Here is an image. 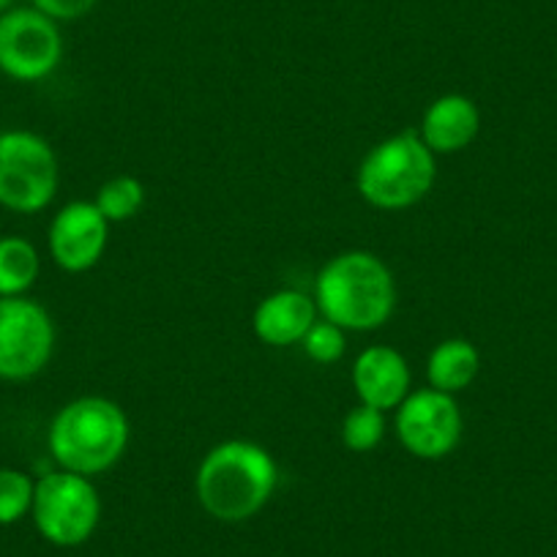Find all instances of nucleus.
I'll return each instance as SVG.
<instances>
[{
  "label": "nucleus",
  "instance_id": "nucleus-2",
  "mask_svg": "<svg viewBox=\"0 0 557 557\" xmlns=\"http://www.w3.org/2000/svg\"><path fill=\"white\" fill-rule=\"evenodd\" d=\"M314 304L339 329L377 331L396 307L394 273L372 251H342L318 273Z\"/></svg>",
  "mask_w": 557,
  "mask_h": 557
},
{
  "label": "nucleus",
  "instance_id": "nucleus-21",
  "mask_svg": "<svg viewBox=\"0 0 557 557\" xmlns=\"http://www.w3.org/2000/svg\"><path fill=\"white\" fill-rule=\"evenodd\" d=\"M14 7V0H0V14L3 12H9V9Z\"/></svg>",
  "mask_w": 557,
  "mask_h": 557
},
{
  "label": "nucleus",
  "instance_id": "nucleus-18",
  "mask_svg": "<svg viewBox=\"0 0 557 557\" xmlns=\"http://www.w3.org/2000/svg\"><path fill=\"white\" fill-rule=\"evenodd\" d=\"M36 484L28 473L0 468V524H14L34 508Z\"/></svg>",
  "mask_w": 557,
  "mask_h": 557
},
{
  "label": "nucleus",
  "instance_id": "nucleus-19",
  "mask_svg": "<svg viewBox=\"0 0 557 557\" xmlns=\"http://www.w3.org/2000/svg\"><path fill=\"white\" fill-rule=\"evenodd\" d=\"M304 352L309 356V361L320 363V367H329V363H336L342 356H345L347 347V331L339 329V325L329 323V320H314L312 329L307 331V336L301 339Z\"/></svg>",
  "mask_w": 557,
  "mask_h": 557
},
{
  "label": "nucleus",
  "instance_id": "nucleus-7",
  "mask_svg": "<svg viewBox=\"0 0 557 557\" xmlns=\"http://www.w3.org/2000/svg\"><path fill=\"white\" fill-rule=\"evenodd\" d=\"M55 325L30 298H0V377L30 380L50 363Z\"/></svg>",
  "mask_w": 557,
  "mask_h": 557
},
{
  "label": "nucleus",
  "instance_id": "nucleus-13",
  "mask_svg": "<svg viewBox=\"0 0 557 557\" xmlns=\"http://www.w3.org/2000/svg\"><path fill=\"white\" fill-rule=\"evenodd\" d=\"M318 304L314 298L298 290H276L260 301L255 309V334L271 347L301 345L307 331L318 320Z\"/></svg>",
  "mask_w": 557,
  "mask_h": 557
},
{
  "label": "nucleus",
  "instance_id": "nucleus-1",
  "mask_svg": "<svg viewBox=\"0 0 557 557\" xmlns=\"http://www.w3.org/2000/svg\"><path fill=\"white\" fill-rule=\"evenodd\" d=\"M278 484L271 454L251 441L213 446L197 468L195 490L200 506L219 522H246L265 508Z\"/></svg>",
  "mask_w": 557,
  "mask_h": 557
},
{
  "label": "nucleus",
  "instance_id": "nucleus-6",
  "mask_svg": "<svg viewBox=\"0 0 557 557\" xmlns=\"http://www.w3.org/2000/svg\"><path fill=\"white\" fill-rule=\"evenodd\" d=\"M30 513L50 544L79 546L99 528L101 497L88 475L55 470L36 481Z\"/></svg>",
  "mask_w": 557,
  "mask_h": 557
},
{
  "label": "nucleus",
  "instance_id": "nucleus-16",
  "mask_svg": "<svg viewBox=\"0 0 557 557\" xmlns=\"http://www.w3.org/2000/svg\"><path fill=\"white\" fill-rule=\"evenodd\" d=\"M94 206L110 224L128 222L146 206V186L134 175H115L99 186Z\"/></svg>",
  "mask_w": 557,
  "mask_h": 557
},
{
  "label": "nucleus",
  "instance_id": "nucleus-20",
  "mask_svg": "<svg viewBox=\"0 0 557 557\" xmlns=\"http://www.w3.org/2000/svg\"><path fill=\"white\" fill-rule=\"evenodd\" d=\"M96 3L99 0H34V9L55 23H69V20H79L94 12Z\"/></svg>",
  "mask_w": 557,
  "mask_h": 557
},
{
  "label": "nucleus",
  "instance_id": "nucleus-17",
  "mask_svg": "<svg viewBox=\"0 0 557 557\" xmlns=\"http://www.w3.org/2000/svg\"><path fill=\"white\" fill-rule=\"evenodd\" d=\"M385 437V412L377 407L358 405L342 421V441L350 451L369 454L383 443Z\"/></svg>",
  "mask_w": 557,
  "mask_h": 557
},
{
  "label": "nucleus",
  "instance_id": "nucleus-14",
  "mask_svg": "<svg viewBox=\"0 0 557 557\" xmlns=\"http://www.w3.org/2000/svg\"><path fill=\"white\" fill-rule=\"evenodd\" d=\"M481 372V356L475 350L473 342L454 339L441 342L432 350L430 361H426V377H430V388L443 391V394H459V391L470 388Z\"/></svg>",
  "mask_w": 557,
  "mask_h": 557
},
{
  "label": "nucleus",
  "instance_id": "nucleus-9",
  "mask_svg": "<svg viewBox=\"0 0 557 557\" xmlns=\"http://www.w3.org/2000/svg\"><path fill=\"white\" fill-rule=\"evenodd\" d=\"M396 437L418 459L448 457L462 441V410L451 394L435 388L410 391L396 407Z\"/></svg>",
  "mask_w": 557,
  "mask_h": 557
},
{
  "label": "nucleus",
  "instance_id": "nucleus-3",
  "mask_svg": "<svg viewBox=\"0 0 557 557\" xmlns=\"http://www.w3.org/2000/svg\"><path fill=\"white\" fill-rule=\"evenodd\" d=\"M47 443L61 470L90 479L123 459L128 448V418L112 399L79 396L52 418Z\"/></svg>",
  "mask_w": 557,
  "mask_h": 557
},
{
  "label": "nucleus",
  "instance_id": "nucleus-5",
  "mask_svg": "<svg viewBox=\"0 0 557 557\" xmlns=\"http://www.w3.org/2000/svg\"><path fill=\"white\" fill-rule=\"evenodd\" d=\"M58 157L47 139L30 132L0 134V206L17 213H39L55 200Z\"/></svg>",
  "mask_w": 557,
  "mask_h": 557
},
{
  "label": "nucleus",
  "instance_id": "nucleus-10",
  "mask_svg": "<svg viewBox=\"0 0 557 557\" xmlns=\"http://www.w3.org/2000/svg\"><path fill=\"white\" fill-rule=\"evenodd\" d=\"M110 222L94 202H69L50 224V255L63 271L85 273L104 257Z\"/></svg>",
  "mask_w": 557,
  "mask_h": 557
},
{
  "label": "nucleus",
  "instance_id": "nucleus-4",
  "mask_svg": "<svg viewBox=\"0 0 557 557\" xmlns=\"http://www.w3.org/2000/svg\"><path fill=\"white\" fill-rule=\"evenodd\" d=\"M437 178L435 153L421 134L401 132L383 139L358 168V191L380 211H401L424 200Z\"/></svg>",
  "mask_w": 557,
  "mask_h": 557
},
{
  "label": "nucleus",
  "instance_id": "nucleus-12",
  "mask_svg": "<svg viewBox=\"0 0 557 557\" xmlns=\"http://www.w3.org/2000/svg\"><path fill=\"white\" fill-rule=\"evenodd\" d=\"M481 112L470 96L446 94L432 101L421 117V139L432 153H459L479 137Z\"/></svg>",
  "mask_w": 557,
  "mask_h": 557
},
{
  "label": "nucleus",
  "instance_id": "nucleus-11",
  "mask_svg": "<svg viewBox=\"0 0 557 557\" xmlns=\"http://www.w3.org/2000/svg\"><path fill=\"white\" fill-rule=\"evenodd\" d=\"M410 367L405 356L388 345L367 347L352 363V388L361 405L396 410L410 396Z\"/></svg>",
  "mask_w": 557,
  "mask_h": 557
},
{
  "label": "nucleus",
  "instance_id": "nucleus-8",
  "mask_svg": "<svg viewBox=\"0 0 557 557\" xmlns=\"http://www.w3.org/2000/svg\"><path fill=\"white\" fill-rule=\"evenodd\" d=\"M63 39L55 20L39 9H9L0 14V72L20 83H36L55 72Z\"/></svg>",
  "mask_w": 557,
  "mask_h": 557
},
{
  "label": "nucleus",
  "instance_id": "nucleus-15",
  "mask_svg": "<svg viewBox=\"0 0 557 557\" xmlns=\"http://www.w3.org/2000/svg\"><path fill=\"white\" fill-rule=\"evenodd\" d=\"M41 260L30 240L7 235L0 238V298H17L34 287Z\"/></svg>",
  "mask_w": 557,
  "mask_h": 557
}]
</instances>
